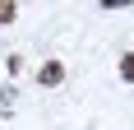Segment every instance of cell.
<instances>
[{
    "label": "cell",
    "instance_id": "cell-1",
    "mask_svg": "<svg viewBox=\"0 0 134 130\" xmlns=\"http://www.w3.org/2000/svg\"><path fill=\"white\" fill-rule=\"evenodd\" d=\"M37 84H42V88L65 84V61H42V65H37Z\"/></svg>",
    "mask_w": 134,
    "mask_h": 130
},
{
    "label": "cell",
    "instance_id": "cell-3",
    "mask_svg": "<svg viewBox=\"0 0 134 130\" xmlns=\"http://www.w3.org/2000/svg\"><path fill=\"white\" fill-rule=\"evenodd\" d=\"M5 23H14V5H9V0H0V28H5Z\"/></svg>",
    "mask_w": 134,
    "mask_h": 130
},
{
    "label": "cell",
    "instance_id": "cell-2",
    "mask_svg": "<svg viewBox=\"0 0 134 130\" xmlns=\"http://www.w3.org/2000/svg\"><path fill=\"white\" fill-rule=\"evenodd\" d=\"M120 79H125V84H134V51L120 56Z\"/></svg>",
    "mask_w": 134,
    "mask_h": 130
}]
</instances>
